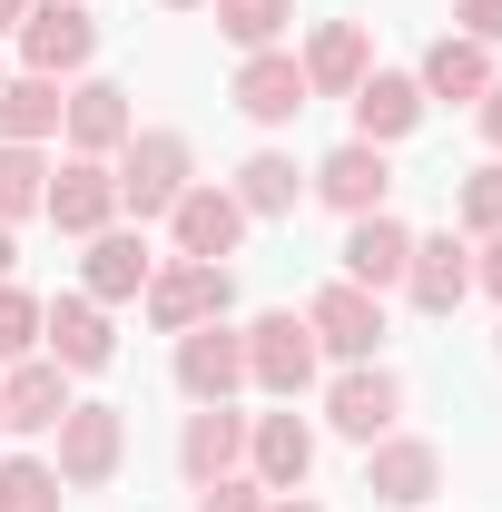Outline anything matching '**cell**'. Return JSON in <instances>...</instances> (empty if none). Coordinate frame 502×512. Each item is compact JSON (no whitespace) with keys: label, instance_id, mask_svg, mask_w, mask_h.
<instances>
[{"label":"cell","instance_id":"1","mask_svg":"<svg viewBox=\"0 0 502 512\" xmlns=\"http://www.w3.org/2000/svg\"><path fill=\"white\" fill-rule=\"evenodd\" d=\"M109 178H119V207L148 227V217H168V207L197 188V158H188V138H178V128H128V148H119V168H109Z\"/></svg>","mask_w":502,"mask_h":512},{"label":"cell","instance_id":"2","mask_svg":"<svg viewBox=\"0 0 502 512\" xmlns=\"http://www.w3.org/2000/svg\"><path fill=\"white\" fill-rule=\"evenodd\" d=\"M227 306H237V276H227L217 256H168V266L148 276V325H158V335H188V325L227 316Z\"/></svg>","mask_w":502,"mask_h":512},{"label":"cell","instance_id":"3","mask_svg":"<svg viewBox=\"0 0 502 512\" xmlns=\"http://www.w3.org/2000/svg\"><path fill=\"white\" fill-rule=\"evenodd\" d=\"M50 434H60V463H50V473H60L69 493H99V483L119 473V453H128V414L119 404H69Z\"/></svg>","mask_w":502,"mask_h":512},{"label":"cell","instance_id":"4","mask_svg":"<svg viewBox=\"0 0 502 512\" xmlns=\"http://www.w3.org/2000/svg\"><path fill=\"white\" fill-rule=\"evenodd\" d=\"M315 355H325V345H315L306 316H256L247 325V384H266L276 404H296L315 384Z\"/></svg>","mask_w":502,"mask_h":512},{"label":"cell","instance_id":"5","mask_svg":"<svg viewBox=\"0 0 502 512\" xmlns=\"http://www.w3.org/2000/svg\"><path fill=\"white\" fill-rule=\"evenodd\" d=\"M178 384H188V404H237V384H247V335L227 316H207L178 335Z\"/></svg>","mask_w":502,"mask_h":512},{"label":"cell","instance_id":"6","mask_svg":"<svg viewBox=\"0 0 502 512\" xmlns=\"http://www.w3.org/2000/svg\"><path fill=\"white\" fill-rule=\"evenodd\" d=\"M89 50H99V20H89L79 0H30V20H20V60L40 69V79L89 69Z\"/></svg>","mask_w":502,"mask_h":512},{"label":"cell","instance_id":"7","mask_svg":"<svg viewBox=\"0 0 502 512\" xmlns=\"http://www.w3.org/2000/svg\"><path fill=\"white\" fill-rule=\"evenodd\" d=\"M325 424H335L345 444H384V434L404 424V384L384 375V365H345L335 394H325Z\"/></svg>","mask_w":502,"mask_h":512},{"label":"cell","instance_id":"8","mask_svg":"<svg viewBox=\"0 0 502 512\" xmlns=\"http://www.w3.org/2000/svg\"><path fill=\"white\" fill-rule=\"evenodd\" d=\"M365 493L394 512H424L443 493V453L414 444V434H384V444H365Z\"/></svg>","mask_w":502,"mask_h":512},{"label":"cell","instance_id":"9","mask_svg":"<svg viewBox=\"0 0 502 512\" xmlns=\"http://www.w3.org/2000/svg\"><path fill=\"white\" fill-rule=\"evenodd\" d=\"M40 345H50V365H69V375H99V365L119 355L99 296H50V306H40Z\"/></svg>","mask_w":502,"mask_h":512},{"label":"cell","instance_id":"10","mask_svg":"<svg viewBox=\"0 0 502 512\" xmlns=\"http://www.w3.org/2000/svg\"><path fill=\"white\" fill-rule=\"evenodd\" d=\"M306 325H315V345L325 355H345V365H375V345H384V296H365V286H325L306 306Z\"/></svg>","mask_w":502,"mask_h":512},{"label":"cell","instance_id":"11","mask_svg":"<svg viewBox=\"0 0 502 512\" xmlns=\"http://www.w3.org/2000/svg\"><path fill=\"white\" fill-rule=\"evenodd\" d=\"M168 237H178V256H237V237H247V207H237V188H217V178H197L178 207H168Z\"/></svg>","mask_w":502,"mask_h":512},{"label":"cell","instance_id":"12","mask_svg":"<svg viewBox=\"0 0 502 512\" xmlns=\"http://www.w3.org/2000/svg\"><path fill=\"white\" fill-rule=\"evenodd\" d=\"M237 109H247L256 128H286V119H306V109H315L306 60H296V50H247V69H237Z\"/></svg>","mask_w":502,"mask_h":512},{"label":"cell","instance_id":"13","mask_svg":"<svg viewBox=\"0 0 502 512\" xmlns=\"http://www.w3.org/2000/svg\"><path fill=\"white\" fill-rule=\"evenodd\" d=\"M306 188L325 197V207H345V217H375L384 197H394V158H384L375 138H345V148H335V158L315 168Z\"/></svg>","mask_w":502,"mask_h":512},{"label":"cell","instance_id":"14","mask_svg":"<svg viewBox=\"0 0 502 512\" xmlns=\"http://www.w3.org/2000/svg\"><path fill=\"white\" fill-rule=\"evenodd\" d=\"M60 414H69V365L20 355V365L0 375V434H50Z\"/></svg>","mask_w":502,"mask_h":512},{"label":"cell","instance_id":"15","mask_svg":"<svg viewBox=\"0 0 502 512\" xmlns=\"http://www.w3.org/2000/svg\"><path fill=\"white\" fill-rule=\"evenodd\" d=\"M40 207L60 217V237H99V227H119V178H109L99 158H69Z\"/></svg>","mask_w":502,"mask_h":512},{"label":"cell","instance_id":"16","mask_svg":"<svg viewBox=\"0 0 502 512\" xmlns=\"http://www.w3.org/2000/svg\"><path fill=\"white\" fill-rule=\"evenodd\" d=\"M404 296H414L424 316H453V306L473 296V247H463V237H414V256H404Z\"/></svg>","mask_w":502,"mask_h":512},{"label":"cell","instance_id":"17","mask_svg":"<svg viewBox=\"0 0 502 512\" xmlns=\"http://www.w3.org/2000/svg\"><path fill=\"white\" fill-rule=\"evenodd\" d=\"M247 463H256L266 493H296V483L315 473V424L306 414H256L247 424Z\"/></svg>","mask_w":502,"mask_h":512},{"label":"cell","instance_id":"18","mask_svg":"<svg viewBox=\"0 0 502 512\" xmlns=\"http://www.w3.org/2000/svg\"><path fill=\"white\" fill-rule=\"evenodd\" d=\"M404 256H414V227L404 217H355L345 227V286H365V296H384V286H404Z\"/></svg>","mask_w":502,"mask_h":512},{"label":"cell","instance_id":"19","mask_svg":"<svg viewBox=\"0 0 502 512\" xmlns=\"http://www.w3.org/2000/svg\"><path fill=\"white\" fill-rule=\"evenodd\" d=\"M247 463V414L237 404H197L188 434H178V473L188 483H217V473H237Z\"/></svg>","mask_w":502,"mask_h":512},{"label":"cell","instance_id":"20","mask_svg":"<svg viewBox=\"0 0 502 512\" xmlns=\"http://www.w3.org/2000/svg\"><path fill=\"white\" fill-rule=\"evenodd\" d=\"M60 128H69V148H79V158H109V148H128V89L119 79H79V89H69V109H60Z\"/></svg>","mask_w":502,"mask_h":512},{"label":"cell","instance_id":"21","mask_svg":"<svg viewBox=\"0 0 502 512\" xmlns=\"http://www.w3.org/2000/svg\"><path fill=\"white\" fill-rule=\"evenodd\" d=\"M375 69V40H365V20H325L306 40V89L315 99H355V79Z\"/></svg>","mask_w":502,"mask_h":512},{"label":"cell","instance_id":"22","mask_svg":"<svg viewBox=\"0 0 502 512\" xmlns=\"http://www.w3.org/2000/svg\"><path fill=\"white\" fill-rule=\"evenodd\" d=\"M148 276H158V256H148L138 227H99V237H89V296H99V306L148 296Z\"/></svg>","mask_w":502,"mask_h":512},{"label":"cell","instance_id":"23","mask_svg":"<svg viewBox=\"0 0 502 512\" xmlns=\"http://www.w3.org/2000/svg\"><path fill=\"white\" fill-rule=\"evenodd\" d=\"M414 119H424V89H414V79H394V69H365V79H355V138L394 148Z\"/></svg>","mask_w":502,"mask_h":512},{"label":"cell","instance_id":"24","mask_svg":"<svg viewBox=\"0 0 502 512\" xmlns=\"http://www.w3.org/2000/svg\"><path fill=\"white\" fill-rule=\"evenodd\" d=\"M414 89H424V99H483V89H493V50L453 30V40H434V50H424Z\"/></svg>","mask_w":502,"mask_h":512},{"label":"cell","instance_id":"25","mask_svg":"<svg viewBox=\"0 0 502 512\" xmlns=\"http://www.w3.org/2000/svg\"><path fill=\"white\" fill-rule=\"evenodd\" d=\"M69 89L60 79H40V69H20V79H0V138H20V148H40L50 128H60Z\"/></svg>","mask_w":502,"mask_h":512},{"label":"cell","instance_id":"26","mask_svg":"<svg viewBox=\"0 0 502 512\" xmlns=\"http://www.w3.org/2000/svg\"><path fill=\"white\" fill-rule=\"evenodd\" d=\"M296 197H306V168L276 158V148H256L247 168H237V207L247 217H296Z\"/></svg>","mask_w":502,"mask_h":512},{"label":"cell","instance_id":"27","mask_svg":"<svg viewBox=\"0 0 502 512\" xmlns=\"http://www.w3.org/2000/svg\"><path fill=\"white\" fill-rule=\"evenodd\" d=\"M207 10H217V30L237 50H276V30L296 20V0H207Z\"/></svg>","mask_w":502,"mask_h":512},{"label":"cell","instance_id":"28","mask_svg":"<svg viewBox=\"0 0 502 512\" xmlns=\"http://www.w3.org/2000/svg\"><path fill=\"white\" fill-rule=\"evenodd\" d=\"M40 197H50V168H40V148L0 138V227H10V217H30Z\"/></svg>","mask_w":502,"mask_h":512},{"label":"cell","instance_id":"29","mask_svg":"<svg viewBox=\"0 0 502 512\" xmlns=\"http://www.w3.org/2000/svg\"><path fill=\"white\" fill-rule=\"evenodd\" d=\"M0 512H60V473L30 463V453H10L0 463Z\"/></svg>","mask_w":502,"mask_h":512},{"label":"cell","instance_id":"30","mask_svg":"<svg viewBox=\"0 0 502 512\" xmlns=\"http://www.w3.org/2000/svg\"><path fill=\"white\" fill-rule=\"evenodd\" d=\"M20 355H40V296L0 286V365H20Z\"/></svg>","mask_w":502,"mask_h":512},{"label":"cell","instance_id":"31","mask_svg":"<svg viewBox=\"0 0 502 512\" xmlns=\"http://www.w3.org/2000/svg\"><path fill=\"white\" fill-rule=\"evenodd\" d=\"M463 227H473V237H493V227H502V158L463 178Z\"/></svg>","mask_w":502,"mask_h":512},{"label":"cell","instance_id":"32","mask_svg":"<svg viewBox=\"0 0 502 512\" xmlns=\"http://www.w3.org/2000/svg\"><path fill=\"white\" fill-rule=\"evenodd\" d=\"M276 493L256 483V473H217V483H197V512H266Z\"/></svg>","mask_w":502,"mask_h":512},{"label":"cell","instance_id":"33","mask_svg":"<svg viewBox=\"0 0 502 512\" xmlns=\"http://www.w3.org/2000/svg\"><path fill=\"white\" fill-rule=\"evenodd\" d=\"M453 10H463V40H483V50L502 40V0H453Z\"/></svg>","mask_w":502,"mask_h":512},{"label":"cell","instance_id":"34","mask_svg":"<svg viewBox=\"0 0 502 512\" xmlns=\"http://www.w3.org/2000/svg\"><path fill=\"white\" fill-rule=\"evenodd\" d=\"M473 286H493V296H502V227L483 237V256H473Z\"/></svg>","mask_w":502,"mask_h":512},{"label":"cell","instance_id":"35","mask_svg":"<svg viewBox=\"0 0 502 512\" xmlns=\"http://www.w3.org/2000/svg\"><path fill=\"white\" fill-rule=\"evenodd\" d=\"M483 138H493V148H502V79H493V89H483Z\"/></svg>","mask_w":502,"mask_h":512},{"label":"cell","instance_id":"36","mask_svg":"<svg viewBox=\"0 0 502 512\" xmlns=\"http://www.w3.org/2000/svg\"><path fill=\"white\" fill-rule=\"evenodd\" d=\"M20 20H30V0H0V30H20Z\"/></svg>","mask_w":502,"mask_h":512},{"label":"cell","instance_id":"37","mask_svg":"<svg viewBox=\"0 0 502 512\" xmlns=\"http://www.w3.org/2000/svg\"><path fill=\"white\" fill-rule=\"evenodd\" d=\"M266 512H325V503H296V493H276V503H266Z\"/></svg>","mask_w":502,"mask_h":512},{"label":"cell","instance_id":"38","mask_svg":"<svg viewBox=\"0 0 502 512\" xmlns=\"http://www.w3.org/2000/svg\"><path fill=\"white\" fill-rule=\"evenodd\" d=\"M10 256H20V247H10V227H0V286H10Z\"/></svg>","mask_w":502,"mask_h":512},{"label":"cell","instance_id":"39","mask_svg":"<svg viewBox=\"0 0 502 512\" xmlns=\"http://www.w3.org/2000/svg\"><path fill=\"white\" fill-rule=\"evenodd\" d=\"M168 10H197V0H168Z\"/></svg>","mask_w":502,"mask_h":512},{"label":"cell","instance_id":"40","mask_svg":"<svg viewBox=\"0 0 502 512\" xmlns=\"http://www.w3.org/2000/svg\"><path fill=\"white\" fill-rule=\"evenodd\" d=\"M0 79H10V69H0Z\"/></svg>","mask_w":502,"mask_h":512}]
</instances>
